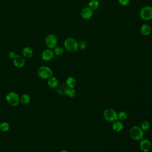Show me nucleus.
<instances>
[{
    "mask_svg": "<svg viewBox=\"0 0 152 152\" xmlns=\"http://www.w3.org/2000/svg\"><path fill=\"white\" fill-rule=\"evenodd\" d=\"M45 43L46 46L49 49H54L58 43V39L55 35L53 34H49L45 37Z\"/></svg>",
    "mask_w": 152,
    "mask_h": 152,
    "instance_id": "7",
    "label": "nucleus"
},
{
    "mask_svg": "<svg viewBox=\"0 0 152 152\" xmlns=\"http://www.w3.org/2000/svg\"><path fill=\"white\" fill-rule=\"evenodd\" d=\"M140 15L141 19L145 21L152 20V7L145 5L142 7L140 11Z\"/></svg>",
    "mask_w": 152,
    "mask_h": 152,
    "instance_id": "4",
    "label": "nucleus"
},
{
    "mask_svg": "<svg viewBox=\"0 0 152 152\" xmlns=\"http://www.w3.org/2000/svg\"><path fill=\"white\" fill-rule=\"evenodd\" d=\"M119 4L123 6V7H126L129 4L130 0H118Z\"/></svg>",
    "mask_w": 152,
    "mask_h": 152,
    "instance_id": "26",
    "label": "nucleus"
},
{
    "mask_svg": "<svg viewBox=\"0 0 152 152\" xmlns=\"http://www.w3.org/2000/svg\"><path fill=\"white\" fill-rule=\"evenodd\" d=\"M103 117L104 119L110 122H113L118 120V113L113 109L108 108L103 112Z\"/></svg>",
    "mask_w": 152,
    "mask_h": 152,
    "instance_id": "6",
    "label": "nucleus"
},
{
    "mask_svg": "<svg viewBox=\"0 0 152 152\" xmlns=\"http://www.w3.org/2000/svg\"><path fill=\"white\" fill-rule=\"evenodd\" d=\"M99 7V2L97 0H90L88 2V7L92 10H97Z\"/></svg>",
    "mask_w": 152,
    "mask_h": 152,
    "instance_id": "18",
    "label": "nucleus"
},
{
    "mask_svg": "<svg viewBox=\"0 0 152 152\" xmlns=\"http://www.w3.org/2000/svg\"><path fill=\"white\" fill-rule=\"evenodd\" d=\"M13 63L17 68H22L26 64V60L23 56L20 55H15L13 58Z\"/></svg>",
    "mask_w": 152,
    "mask_h": 152,
    "instance_id": "9",
    "label": "nucleus"
},
{
    "mask_svg": "<svg viewBox=\"0 0 152 152\" xmlns=\"http://www.w3.org/2000/svg\"><path fill=\"white\" fill-rule=\"evenodd\" d=\"M48 85L51 88H56L58 86V80L55 77H51L48 81Z\"/></svg>",
    "mask_w": 152,
    "mask_h": 152,
    "instance_id": "15",
    "label": "nucleus"
},
{
    "mask_svg": "<svg viewBox=\"0 0 152 152\" xmlns=\"http://www.w3.org/2000/svg\"><path fill=\"white\" fill-rule=\"evenodd\" d=\"M118 119L121 121H124L127 118V114L124 111H120L118 113Z\"/></svg>",
    "mask_w": 152,
    "mask_h": 152,
    "instance_id": "23",
    "label": "nucleus"
},
{
    "mask_svg": "<svg viewBox=\"0 0 152 152\" xmlns=\"http://www.w3.org/2000/svg\"><path fill=\"white\" fill-rule=\"evenodd\" d=\"M54 52L51 49H47L43 51L42 53V58L45 61H49L53 58Z\"/></svg>",
    "mask_w": 152,
    "mask_h": 152,
    "instance_id": "11",
    "label": "nucleus"
},
{
    "mask_svg": "<svg viewBox=\"0 0 152 152\" xmlns=\"http://www.w3.org/2000/svg\"><path fill=\"white\" fill-rule=\"evenodd\" d=\"M37 75L42 79H47L52 77V70L47 66H40L37 70Z\"/></svg>",
    "mask_w": 152,
    "mask_h": 152,
    "instance_id": "3",
    "label": "nucleus"
},
{
    "mask_svg": "<svg viewBox=\"0 0 152 152\" xmlns=\"http://www.w3.org/2000/svg\"><path fill=\"white\" fill-rule=\"evenodd\" d=\"M129 134L132 140L135 141H140L144 138V131L140 128V126L135 125L131 128Z\"/></svg>",
    "mask_w": 152,
    "mask_h": 152,
    "instance_id": "2",
    "label": "nucleus"
},
{
    "mask_svg": "<svg viewBox=\"0 0 152 152\" xmlns=\"http://www.w3.org/2000/svg\"><path fill=\"white\" fill-rule=\"evenodd\" d=\"M140 148L143 152H148L151 150L152 144L151 141L147 138H142L140 142Z\"/></svg>",
    "mask_w": 152,
    "mask_h": 152,
    "instance_id": "8",
    "label": "nucleus"
},
{
    "mask_svg": "<svg viewBox=\"0 0 152 152\" xmlns=\"http://www.w3.org/2000/svg\"><path fill=\"white\" fill-rule=\"evenodd\" d=\"M76 94V91L73 88H69L67 91L66 96L70 97H74Z\"/></svg>",
    "mask_w": 152,
    "mask_h": 152,
    "instance_id": "24",
    "label": "nucleus"
},
{
    "mask_svg": "<svg viewBox=\"0 0 152 152\" xmlns=\"http://www.w3.org/2000/svg\"><path fill=\"white\" fill-rule=\"evenodd\" d=\"M65 84L69 87V88H73L76 86V80L75 79L72 77H69L66 78L65 81Z\"/></svg>",
    "mask_w": 152,
    "mask_h": 152,
    "instance_id": "17",
    "label": "nucleus"
},
{
    "mask_svg": "<svg viewBox=\"0 0 152 152\" xmlns=\"http://www.w3.org/2000/svg\"><path fill=\"white\" fill-rule=\"evenodd\" d=\"M68 88L69 87L66 84H62L58 86V87L56 88V91L58 94L61 96H66Z\"/></svg>",
    "mask_w": 152,
    "mask_h": 152,
    "instance_id": "12",
    "label": "nucleus"
},
{
    "mask_svg": "<svg viewBox=\"0 0 152 152\" xmlns=\"http://www.w3.org/2000/svg\"><path fill=\"white\" fill-rule=\"evenodd\" d=\"M15 53H14V52H10L8 53V56H9V58H10L13 59L14 57L15 56Z\"/></svg>",
    "mask_w": 152,
    "mask_h": 152,
    "instance_id": "27",
    "label": "nucleus"
},
{
    "mask_svg": "<svg viewBox=\"0 0 152 152\" xmlns=\"http://www.w3.org/2000/svg\"><path fill=\"white\" fill-rule=\"evenodd\" d=\"M112 128L116 132H120L124 129V124L121 121L116 120L113 122Z\"/></svg>",
    "mask_w": 152,
    "mask_h": 152,
    "instance_id": "14",
    "label": "nucleus"
},
{
    "mask_svg": "<svg viewBox=\"0 0 152 152\" xmlns=\"http://www.w3.org/2000/svg\"><path fill=\"white\" fill-rule=\"evenodd\" d=\"M78 46L79 48H80L81 49H85L87 48V44L85 40H81L78 43Z\"/></svg>",
    "mask_w": 152,
    "mask_h": 152,
    "instance_id": "25",
    "label": "nucleus"
},
{
    "mask_svg": "<svg viewBox=\"0 0 152 152\" xmlns=\"http://www.w3.org/2000/svg\"><path fill=\"white\" fill-rule=\"evenodd\" d=\"M30 102V96L28 94H24L20 97V102L23 104H28Z\"/></svg>",
    "mask_w": 152,
    "mask_h": 152,
    "instance_id": "19",
    "label": "nucleus"
},
{
    "mask_svg": "<svg viewBox=\"0 0 152 152\" xmlns=\"http://www.w3.org/2000/svg\"><path fill=\"white\" fill-rule=\"evenodd\" d=\"M64 47L70 53L76 52L78 48V42L73 37H68L64 41Z\"/></svg>",
    "mask_w": 152,
    "mask_h": 152,
    "instance_id": "1",
    "label": "nucleus"
},
{
    "mask_svg": "<svg viewBox=\"0 0 152 152\" xmlns=\"http://www.w3.org/2000/svg\"><path fill=\"white\" fill-rule=\"evenodd\" d=\"M54 53L57 56H60L64 53V49L61 46H56L54 48Z\"/></svg>",
    "mask_w": 152,
    "mask_h": 152,
    "instance_id": "22",
    "label": "nucleus"
},
{
    "mask_svg": "<svg viewBox=\"0 0 152 152\" xmlns=\"http://www.w3.org/2000/svg\"><path fill=\"white\" fill-rule=\"evenodd\" d=\"M60 152H69V151H67V150H61Z\"/></svg>",
    "mask_w": 152,
    "mask_h": 152,
    "instance_id": "28",
    "label": "nucleus"
},
{
    "mask_svg": "<svg viewBox=\"0 0 152 152\" xmlns=\"http://www.w3.org/2000/svg\"><path fill=\"white\" fill-rule=\"evenodd\" d=\"M33 50L28 46L24 47L23 50H22V54L23 55L24 57L25 58H30L33 56Z\"/></svg>",
    "mask_w": 152,
    "mask_h": 152,
    "instance_id": "16",
    "label": "nucleus"
},
{
    "mask_svg": "<svg viewBox=\"0 0 152 152\" xmlns=\"http://www.w3.org/2000/svg\"><path fill=\"white\" fill-rule=\"evenodd\" d=\"M6 100L7 103L12 106H17L20 103V97L14 91L8 93L6 96Z\"/></svg>",
    "mask_w": 152,
    "mask_h": 152,
    "instance_id": "5",
    "label": "nucleus"
},
{
    "mask_svg": "<svg viewBox=\"0 0 152 152\" xmlns=\"http://www.w3.org/2000/svg\"><path fill=\"white\" fill-rule=\"evenodd\" d=\"M93 14V10H92L88 7L83 8L80 12L81 17L85 20L90 19L92 17Z\"/></svg>",
    "mask_w": 152,
    "mask_h": 152,
    "instance_id": "10",
    "label": "nucleus"
},
{
    "mask_svg": "<svg viewBox=\"0 0 152 152\" xmlns=\"http://www.w3.org/2000/svg\"><path fill=\"white\" fill-rule=\"evenodd\" d=\"M150 127V124L149 123L148 121H144L141 123V125H140V128L144 131H147Z\"/></svg>",
    "mask_w": 152,
    "mask_h": 152,
    "instance_id": "20",
    "label": "nucleus"
},
{
    "mask_svg": "<svg viewBox=\"0 0 152 152\" xmlns=\"http://www.w3.org/2000/svg\"><path fill=\"white\" fill-rule=\"evenodd\" d=\"M140 31L142 34L144 36H148L151 33V28L149 25L147 24H143L141 26Z\"/></svg>",
    "mask_w": 152,
    "mask_h": 152,
    "instance_id": "13",
    "label": "nucleus"
},
{
    "mask_svg": "<svg viewBox=\"0 0 152 152\" xmlns=\"http://www.w3.org/2000/svg\"><path fill=\"white\" fill-rule=\"evenodd\" d=\"M10 129V125L8 122H3L0 124V129L3 132L8 131Z\"/></svg>",
    "mask_w": 152,
    "mask_h": 152,
    "instance_id": "21",
    "label": "nucleus"
}]
</instances>
